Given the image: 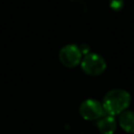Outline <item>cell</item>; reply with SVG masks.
Instances as JSON below:
<instances>
[{
  "mask_svg": "<svg viewBox=\"0 0 134 134\" xmlns=\"http://www.w3.org/2000/svg\"><path fill=\"white\" fill-rule=\"evenodd\" d=\"M131 102L129 92L123 89H112L106 94L103 98L102 107L108 115L117 116L127 110Z\"/></svg>",
  "mask_w": 134,
  "mask_h": 134,
  "instance_id": "obj_1",
  "label": "cell"
},
{
  "mask_svg": "<svg viewBox=\"0 0 134 134\" xmlns=\"http://www.w3.org/2000/svg\"><path fill=\"white\" fill-rule=\"evenodd\" d=\"M80 64L84 73L90 76H98L102 75L107 68V63L104 58L97 53L86 54Z\"/></svg>",
  "mask_w": 134,
  "mask_h": 134,
  "instance_id": "obj_2",
  "label": "cell"
},
{
  "mask_svg": "<svg viewBox=\"0 0 134 134\" xmlns=\"http://www.w3.org/2000/svg\"><path fill=\"white\" fill-rule=\"evenodd\" d=\"M82 52L79 46L75 44H68L61 49L59 52V60L63 66L67 68H74L81 63Z\"/></svg>",
  "mask_w": 134,
  "mask_h": 134,
  "instance_id": "obj_3",
  "label": "cell"
},
{
  "mask_svg": "<svg viewBox=\"0 0 134 134\" xmlns=\"http://www.w3.org/2000/svg\"><path fill=\"white\" fill-rule=\"evenodd\" d=\"M102 104L96 99H86L83 101L79 108L81 117L86 120H97L104 116Z\"/></svg>",
  "mask_w": 134,
  "mask_h": 134,
  "instance_id": "obj_4",
  "label": "cell"
},
{
  "mask_svg": "<svg viewBox=\"0 0 134 134\" xmlns=\"http://www.w3.org/2000/svg\"><path fill=\"white\" fill-rule=\"evenodd\" d=\"M97 126L101 134H114L117 130V121L113 116H103L98 119Z\"/></svg>",
  "mask_w": 134,
  "mask_h": 134,
  "instance_id": "obj_5",
  "label": "cell"
},
{
  "mask_svg": "<svg viewBox=\"0 0 134 134\" xmlns=\"http://www.w3.org/2000/svg\"><path fill=\"white\" fill-rule=\"evenodd\" d=\"M119 123L120 128L129 133H134V112L125 110L119 114Z\"/></svg>",
  "mask_w": 134,
  "mask_h": 134,
  "instance_id": "obj_6",
  "label": "cell"
},
{
  "mask_svg": "<svg viewBox=\"0 0 134 134\" xmlns=\"http://www.w3.org/2000/svg\"><path fill=\"white\" fill-rule=\"evenodd\" d=\"M123 1L122 0H110V3H109V6L110 8H112L113 10H120L121 8H123Z\"/></svg>",
  "mask_w": 134,
  "mask_h": 134,
  "instance_id": "obj_7",
  "label": "cell"
},
{
  "mask_svg": "<svg viewBox=\"0 0 134 134\" xmlns=\"http://www.w3.org/2000/svg\"><path fill=\"white\" fill-rule=\"evenodd\" d=\"M69 1H71V2H75V3H77V2H80L81 0H69Z\"/></svg>",
  "mask_w": 134,
  "mask_h": 134,
  "instance_id": "obj_8",
  "label": "cell"
}]
</instances>
